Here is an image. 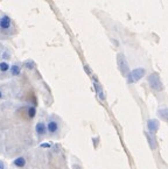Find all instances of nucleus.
Masks as SVG:
<instances>
[{"label": "nucleus", "mask_w": 168, "mask_h": 169, "mask_svg": "<svg viewBox=\"0 0 168 169\" xmlns=\"http://www.w3.org/2000/svg\"><path fill=\"white\" fill-rule=\"evenodd\" d=\"M146 134V138H147V141H148V145L152 149H155L158 147V142H156V139L153 136L152 133H145Z\"/></svg>", "instance_id": "6e6552de"}, {"label": "nucleus", "mask_w": 168, "mask_h": 169, "mask_svg": "<svg viewBox=\"0 0 168 169\" xmlns=\"http://www.w3.org/2000/svg\"><path fill=\"white\" fill-rule=\"evenodd\" d=\"M8 70H10V64L6 61L0 62V71L1 72H7Z\"/></svg>", "instance_id": "f8f14e48"}, {"label": "nucleus", "mask_w": 168, "mask_h": 169, "mask_svg": "<svg viewBox=\"0 0 168 169\" xmlns=\"http://www.w3.org/2000/svg\"><path fill=\"white\" fill-rule=\"evenodd\" d=\"M51 145L49 144V142H43L42 145H40V147H42V148H49Z\"/></svg>", "instance_id": "f3484780"}, {"label": "nucleus", "mask_w": 168, "mask_h": 169, "mask_svg": "<svg viewBox=\"0 0 168 169\" xmlns=\"http://www.w3.org/2000/svg\"><path fill=\"white\" fill-rule=\"evenodd\" d=\"M35 114H36V110H35V107H34V106L28 107V116H29V118L33 119V118L35 117Z\"/></svg>", "instance_id": "ddd939ff"}, {"label": "nucleus", "mask_w": 168, "mask_h": 169, "mask_svg": "<svg viewBox=\"0 0 168 169\" xmlns=\"http://www.w3.org/2000/svg\"><path fill=\"white\" fill-rule=\"evenodd\" d=\"M97 95H98V97H99V99H100V100H105V95H104L103 90H102V91H99Z\"/></svg>", "instance_id": "2eb2a0df"}, {"label": "nucleus", "mask_w": 168, "mask_h": 169, "mask_svg": "<svg viewBox=\"0 0 168 169\" xmlns=\"http://www.w3.org/2000/svg\"><path fill=\"white\" fill-rule=\"evenodd\" d=\"M35 132L38 135H44L47 133V127H46V124L42 123V121H39L36 125H35Z\"/></svg>", "instance_id": "0eeeda50"}, {"label": "nucleus", "mask_w": 168, "mask_h": 169, "mask_svg": "<svg viewBox=\"0 0 168 169\" xmlns=\"http://www.w3.org/2000/svg\"><path fill=\"white\" fill-rule=\"evenodd\" d=\"M0 55H1V48H0Z\"/></svg>", "instance_id": "412c9836"}, {"label": "nucleus", "mask_w": 168, "mask_h": 169, "mask_svg": "<svg viewBox=\"0 0 168 169\" xmlns=\"http://www.w3.org/2000/svg\"><path fill=\"white\" fill-rule=\"evenodd\" d=\"M25 67H26L27 69L32 70V69H34V67H35V63H34L32 60H29V61H26V62H25Z\"/></svg>", "instance_id": "4468645a"}, {"label": "nucleus", "mask_w": 168, "mask_h": 169, "mask_svg": "<svg viewBox=\"0 0 168 169\" xmlns=\"http://www.w3.org/2000/svg\"><path fill=\"white\" fill-rule=\"evenodd\" d=\"M158 113H159V116L161 117V119H163V120H167V116H168V110L165 107V108H160L159 111H158Z\"/></svg>", "instance_id": "9b49d317"}, {"label": "nucleus", "mask_w": 168, "mask_h": 169, "mask_svg": "<svg viewBox=\"0 0 168 169\" xmlns=\"http://www.w3.org/2000/svg\"><path fill=\"white\" fill-rule=\"evenodd\" d=\"M13 164H14L15 167H18V168H23V167L26 166V159L22 157V156L16 157V159L13 161Z\"/></svg>", "instance_id": "1a4fd4ad"}, {"label": "nucleus", "mask_w": 168, "mask_h": 169, "mask_svg": "<svg viewBox=\"0 0 168 169\" xmlns=\"http://www.w3.org/2000/svg\"><path fill=\"white\" fill-rule=\"evenodd\" d=\"M117 63H118V68L122 72L123 76H127V74L130 72V67H128V63H127V60L124 56V54L119 52L118 56H117Z\"/></svg>", "instance_id": "20e7f679"}, {"label": "nucleus", "mask_w": 168, "mask_h": 169, "mask_svg": "<svg viewBox=\"0 0 168 169\" xmlns=\"http://www.w3.org/2000/svg\"><path fill=\"white\" fill-rule=\"evenodd\" d=\"M84 70H85V71H87V74H88V75H91V71H90V68H89L88 65H84Z\"/></svg>", "instance_id": "a211bd4d"}, {"label": "nucleus", "mask_w": 168, "mask_h": 169, "mask_svg": "<svg viewBox=\"0 0 168 169\" xmlns=\"http://www.w3.org/2000/svg\"><path fill=\"white\" fill-rule=\"evenodd\" d=\"M0 169H5V163L1 160H0Z\"/></svg>", "instance_id": "6ab92c4d"}, {"label": "nucleus", "mask_w": 168, "mask_h": 169, "mask_svg": "<svg viewBox=\"0 0 168 169\" xmlns=\"http://www.w3.org/2000/svg\"><path fill=\"white\" fill-rule=\"evenodd\" d=\"M46 127H47V131H48L50 134L57 133V132H59V128H60L59 123L56 121V120H49L48 124L46 125Z\"/></svg>", "instance_id": "39448f33"}, {"label": "nucleus", "mask_w": 168, "mask_h": 169, "mask_svg": "<svg viewBox=\"0 0 168 169\" xmlns=\"http://www.w3.org/2000/svg\"><path fill=\"white\" fill-rule=\"evenodd\" d=\"M147 80H148L150 87H151L154 91L160 92V91L163 90V84H162V82H161V78H160V75H159V74H156V72L151 74V75L148 76Z\"/></svg>", "instance_id": "f03ea898"}, {"label": "nucleus", "mask_w": 168, "mask_h": 169, "mask_svg": "<svg viewBox=\"0 0 168 169\" xmlns=\"http://www.w3.org/2000/svg\"><path fill=\"white\" fill-rule=\"evenodd\" d=\"M146 75V70L144 68H135L127 74V83H137Z\"/></svg>", "instance_id": "7ed1b4c3"}, {"label": "nucleus", "mask_w": 168, "mask_h": 169, "mask_svg": "<svg viewBox=\"0 0 168 169\" xmlns=\"http://www.w3.org/2000/svg\"><path fill=\"white\" fill-rule=\"evenodd\" d=\"M1 98H3V92L0 91V99H1Z\"/></svg>", "instance_id": "aec40b11"}, {"label": "nucleus", "mask_w": 168, "mask_h": 169, "mask_svg": "<svg viewBox=\"0 0 168 169\" xmlns=\"http://www.w3.org/2000/svg\"><path fill=\"white\" fill-rule=\"evenodd\" d=\"M3 57H4V59H5V60H8V59H10V57H11V54H10V52H8V51H7V50H6V51H5V52H4V55H3Z\"/></svg>", "instance_id": "dca6fc26"}, {"label": "nucleus", "mask_w": 168, "mask_h": 169, "mask_svg": "<svg viewBox=\"0 0 168 169\" xmlns=\"http://www.w3.org/2000/svg\"><path fill=\"white\" fill-rule=\"evenodd\" d=\"M10 71L12 76H19L21 74V68L18 64H13L12 67H10Z\"/></svg>", "instance_id": "9d476101"}, {"label": "nucleus", "mask_w": 168, "mask_h": 169, "mask_svg": "<svg viewBox=\"0 0 168 169\" xmlns=\"http://www.w3.org/2000/svg\"><path fill=\"white\" fill-rule=\"evenodd\" d=\"M16 32L15 25L10 15L0 12V40H6Z\"/></svg>", "instance_id": "f257e3e1"}, {"label": "nucleus", "mask_w": 168, "mask_h": 169, "mask_svg": "<svg viewBox=\"0 0 168 169\" xmlns=\"http://www.w3.org/2000/svg\"><path fill=\"white\" fill-rule=\"evenodd\" d=\"M147 128H148V133H156L159 129V121L156 119H150L147 121Z\"/></svg>", "instance_id": "423d86ee"}]
</instances>
